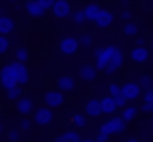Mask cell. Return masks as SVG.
Here are the masks:
<instances>
[{
    "label": "cell",
    "instance_id": "obj_1",
    "mask_svg": "<svg viewBox=\"0 0 153 142\" xmlns=\"http://www.w3.org/2000/svg\"><path fill=\"white\" fill-rule=\"evenodd\" d=\"M124 65V52L117 46H103L94 50V67L97 71H105L109 75H113L120 67Z\"/></svg>",
    "mask_w": 153,
    "mask_h": 142
},
{
    "label": "cell",
    "instance_id": "obj_2",
    "mask_svg": "<svg viewBox=\"0 0 153 142\" xmlns=\"http://www.w3.org/2000/svg\"><path fill=\"white\" fill-rule=\"evenodd\" d=\"M124 129H126V121H124L120 115H109V119H107L105 123L99 125V134L94 136V140L105 142V140L111 138V136H120V134H124Z\"/></svg>",
    "mask_w": 153,
    "mask_h": 142
},
{
    "label": "cell",
    "instance_id": "obj_3",
    "mask_svg": "<svg viewBox=\"0 0 153 142\" xmlns=\"http://www.w3.org/2000/svg\"><path fill=\"white\" fill-rule=\"evenodd\" d=\"M59 50H61L63 54H76V52L80 50V40H78L76 36H65V38H61V42H59Z\"/></svg>",
    "mask_w": 153,
    "mask_h": 142
},
{
    "label": "cell",
    "instance_id": "obj_4",
    "mask_svg": "<svg viewBox=\"0 0 153 142\" xmlns=\"http://www.w3.org/2000/svg\"><path fill=\"white\" fill-rule=\"evenodd\" d=\"M63 102H65V92L63 90H48L46 94H44V104H48L51 109H57V107H63Z\"/></svg>",
    "mask_w": 153,
    "mask_h": 142
},
{
    "label": "cell",
    "instance_id": "obj_5",
    "mask_svg": "<svg viewBox=\"0 0 153 142\" xmlns=\"http://www.w3.org/2000/svg\"><path fill=\"white\" fill-rule=\"evenodd\" d=\"M122 92L126 94L128 102H134V100H138V98H140L143 88H140V84H138V82H126V84L122 86Z\"/></svg>",
    "mask_w": 153,
    "mask_h": 142
},
{
    "label": "cell",
    "instance_id": "obj_6",
    "mask_svg": "<svg viewBox=\"0 0 153 142\" xmlns=\"http://www.w3.org/2000/svg\"><path fill=\"white\" fill-rule=\"evenodd\" d=\"M51 11H53V15L57 19H67L71 15V4H69V0H55Z\"/></svg>",
    "mask_w": 153,
    "mask_h": 142
},
{
    "label": "cell",
    "instance_id": "obj_7",
    "mask_svg": "<svg viewBox=\"0 0 153 142\" xmlns=\"http://www.w3.org/2000/svg\"><path fill=\"white\" fill-rule=\"evenodd\" d=\"M0 84H2V88H4V90H9V88L17 86V77H15V71H13L11 63H9V65H4V67H2V71H0Z\"/></svg>",
    "mask_w": 153,
    "mask_h": 142
},
{
    "label": "cell",
    "instance_id": "obj_8",
    "mask_svg": "<svg viewBox=\"0 0 153 142\" xmlns=\"http://www.w3.org/2000/svg\"><path fill=\"white\" fill-rule=\"evenodd\" d=\"M34 121H36L38 125H48V123L53 121V111H51V107H48V104L38 107V109L34 111Z\"/></svg>",
    "mask_w": 153,
    "mask_h": 142
},
{
    "label": "cell",
    "instance_id": "obj_9",
    "mask_svg": "<svg viewBox=\"0 0 153 142\" xmlns=\"http://www.w3.org/2000/svg\"><path fill=\"white\" fill-rule=\"evenodd\" d=\"M99 29H107L111 23H113V13L111 11H107V9H101L99 11V15L94 17V21H92Z\"/></svg>",
    "mask_w": 153,
    "mask_h": 142
},
{
    "label": "cell",
    "instance_id": "obj_10",
    "mask_svg": "<svg viewBox=\"0 0 153 142\" xmlns=\"http://www.w3.org/2000/svg\"><path fill=\"white\" fill-rule=\"evenodd\" d=\"M11 67H13V71H15L17 84H19V86L27 84V79H30V71H27L25 63H21V61H15V63H11Z\"/></svg>",
    "mask_w": 153,
    "mask_h": 142
},
{
    "label": "cell",
    "instance_id": "obj_11",
    "mask_svg": "<svg viewBox=\"0 0 153 142\" xmlns=\"http://www.w3.org/2000/svg\"><path fill=\"white\" fill-rule=\"evenodd\" d=\"M130 59H132L134 63H138V65L147 63V59H149V48H147L145 44H136V46L130 50Z\"/></svg>",
    "mask_w": 153,
    "mask_h": 142
},
{
    "label": "cell",
    "instance_id": "obj_12",
    "mask_svg": "<svg viewBox=\"0 0 153 142\" xmlns=\"http://www.w3.org/2000/svg\"><path fill=\"white\" fill-rule=\"evenodd\" d=\"M117 109L120 107H117V102H115V98L111 94H107V96L101 98V111H103V115H115Z\"/></svg>",
    "mask_w": 153,
    "mask_h": 142
},
{
    "label": "cell",
    "instance_id": "obj_13",
    "mask_svg": "<svg viewBox=\"0 0 153 142\" xmlns=\"http://www.w3.org/2000/svg\"><path fill=\"white\" fill-rule=\"evenodd\" d=\"M25 11L30 17H42L46 13V9L38 2V0H27V4H25Z\"/></svg>",
    "mask_w": 153,
    "mask_h": 142
},
{
    "label": "cell",
    "instance_id": "obj_14",
    "mask_svg": "<svg viewBox=\"0 0 153 142\" xmlns=\"http://www.w3.org/2000/svg\"><path fill=\"white\" fill-rule=\"evenodd\" d=\"M17 111H19L21 115L32 113V111H34V100L27 98V96H19V98H17Z\"/></svg>",
    "mask_w": 153,
    "mask_h": 142
},
{
    "label": "cell",
    "instance_id": "obj_15",
    "mask_svg": "<svg viewBox=\"0 0 153 142\" xmlns=\"http://www.w3.org/2000/svg\"><path fill=\"white\" fill-rule=\"evenodd\" d=\"M86 115H88V117H99V115H103V111H101V98H90V100L86 102Z\"/></svg>",
    "mask_w": 153,
    "mask_h": 142
},
{
    "label": "cell",
    "instance_id": "obj_16",
    "mask_svg": "<svg viewBox=\"0 0 153 142\" xmlns=\"http://www.w3.org/2000/svg\"><path fill=\"white\" fill-rule=\"evenodd\" d=\"M136 115H138V109H136L134 104H126V107H122V113H120V117H122L126 123L134 121V119H136Z\"/></svg>",
    "mask_w": 153,
    "mask_h": 142
},
{
    "label": "cell",
    "instance_id": "obj_17",
    "mask_svg": "<svg viewBox=\"0 0 153 142\" xmlns=\"http://www.w3.org/2000/svg\"><path fill=\"white\" fill-rule=\"evenodd\" d=\"M57 88L63 90V92H71V90L76 88V82H74V77H69V75H61V77L57 79Z\"/></svg>",
    "mask_w": 153,
    "mask_h": 142
},
{
    "label": "cell",
    "instance_id": "obj_18",
    "mask_svg": "<svg viewBox=\"0 0 153 142\" xmlns=\"http://www.w3.org/2000/svg\"><path fill=\"white\" fill-rule=\"evenodd\" d=\"M80 77H82L84 82H92V79L97 77V67H94V65H82V67H80Z\"/></svg>",
    "mask_w": 153,
    "mask_h": 142
},
{
    "label": "cell",
    "instance_id": "obj_19",
    "mask_svg": "<svg viewBox=\"0 0 153 142\" xmlns=\"http://www.w3.org/2000/svg\"><path fill=\"white\" fill-rule=\"evenodd\" d=\"M13 29H15V23H13V19H11V17H7V15H0V34L9 36Z\"/></svg>",
    "mask_w": 153,
    "mask_h": 142
},
{
    "label": "cell",
    "instance_id": "obj_20",
    "mask_svg": "<svg viewBox=\"0 0 153 142\" xmlns=\"http://www.w3.org/2000/svg\"><path fill=\"white\" fill-rule=\"evenodd\" d=\"M82 11H84V15H86V21H94V17L99 15L101 7H99L97 2H88V4H86V7H84Z\"/></svg>",
    "mask_w": 153,
    "mask_h": 142
},
{
    "label": "cell",
    "instance_id": "obj_21",
    "mask_svg": "<svg viewBox=\"0 0 153 142\" xmlns=\"http://www.w3.org/2000/svg\"><path fill=\"white\" fill-rule=\"evenodd\" d=\"M82 138H84V136L78 134V132H74V129H71V132H65V134H61V136H57L59 142H67V140H69V142H78V140H82Z\"/></svg>",
    "mask_w": 153,
    "mask_h": 142
},
{
    "label": "cell",
    "instance_id": "obj_22",
    "mask_svg": "<svg viewBox=\"0 0 153 142\" xmlns=\"http://www.w3.org/2000/svg\"><path fill=\"white\" fill-rule=\"evenodd\" d=\"M21 94H23V90H21V86H19V84H17V86H13V88H9V90H7V96H9V98H11V100H17V98H19V96H21Z\"/></svg>",
    "mask_w": 153,
    "mask_h": 142
},
{
    "label": "cell",
    "instance_id": "obj_23",
    "mask_svg": "<svg viewBox=\"0 0 153 142\" xmlns=\"http://www.w3.org/2000/svg\"><path fill=\"white\" fill-rule=\"evenodd\" d=\"M69 17L74 19V23H76V25H82V23H86V15H84V11H74Z\"/></svg>",
    "mask_w": 153,
    "mask_h": 142
},
{
    "label": "cell",
    "instance_id": "obj_24",
    "mask_svg": "<svg viewBox=\"0 0 153 142\" xmlns=\"http://www.w3.org/2000/svg\"><path fill=\"white\" fill-rule=\"evenodd\" d=\"M124 34H126V36H136V34H138V27H136L132 21H126V25H124Z\"/></svg>",
    "mask_w": 153,
    "mask_h": 142
},
{
    "label": "cell",
    "instance_id": "obj_25",
    "mask_svg": "<svg viewBox=\"0 0 153 142\" xmlns=\"http://www.w3.org/2000/svg\"><path fill=\"white\" fill-rule=\"evenodd\" d=\"M78 40H80V46H86V48H90V46H92V42H94V38H92L90 34H82Z\"/></svg>",
    "mask_w": 153,
    "mask_h": 142
},
{
    "label": "cell",
    "instance_id": "obj_26",
    "mask_svg": "<svg viewBox=\"0 0 153 142\" xmlns=\"http://www.w3.org/2000/svg\"><path fill=\"white\" fill-rule=\"evenodd\" d=\"M15 57H17V61L25 63V61L30 59V52H27V48H17V50H15Z\"/></svg>",
    "mask_w": 153,
    "mask_h": 142
},
{
    "label": "cell",
    "instance_id": "obj_27",
    "mask_svg": "<svg viewBox=\"0 0 153 142\" xmlns=\"http://www.w3.org/2000/svg\"><path fill=\"white\" fill-rule=\"evenodd\" d=\"M71 121H74L76 127H86V115H80V113H78V115L71 117Z\"/></svg>",
    "mask_w": 153,
    "mask_h": 142
},
{
    "label": "cell",
    "instance_id": "obj_28",
    "mask_svg": "<svg viewBox=\"0 0 153 142\" xmlns=\"http://www.w3.org/2000/svg\"><path fill=\"white\" fill-rule=\"evenodd\" d=\"M9 46H11V42H9V38H7L4 34H0V54H4V52L9 50Z\"/></svg>",
    "mask_w": 153,
    "mask_h": 142
},
{
    "label": "cell",
    "instance_id": "obj_29",
    "mask_svg": "<svg viewBox=\"0 0 153 142\" xmlns=\"http://www.w3.org/2000/svg\"><path fill=\"white\" fill-rule=\"evenodd\" d=\"M138 84H140L143 90H147V88L153 86V77H151V75H140V82H138Z\"/></svg>",
    "mask_w": 153,
    "mask_h": 142
},
{
    "label": "cell",
    "instance_id": "obj_30",
    "mask_svg": "<svg viewBox=\"0 0 153 142\" xmlns=\"http://www.w3.org/2000/svg\"><path fill=\"white\" fill-rule=\"evenodd\" d=\"M109 94L115 98L117 94H122V86H120L117 82H111V84H109Z\"/></svg>",
    "mask_w": 153,
    "mask_h": 142
},
{
    "label": "cell",
    "instance_id": "obj_31",
    "mask_svg": "<svg viewBox=\"0 0 153 142\" xmlns=\"http://www.w3.org/2000/svg\"><path fill=\"white\" fill-rule=\"evenodd\" d=\"M138 111H143V113H153V102H151V100H145Z\"/></svg>",
    "mask_w": 153,
    "mask_h": 142
},
{
    "label": "cell",
    "instance_id": "obj_32",
    "mask_svg": "<svg viewBox=\"0 0 153 142\" xmlns=\"http://www.w3.org/2000/svg\"><path fill=\"white\" fill-rule=\"evenodd\" d=\"M7 138H9V140H19V138H21V129H11V132L7 134Z\"/></svg>",
    "mask_w": 153,
    "mask_h": 142
},
{
    "label": "cell",
    "instance_id": "obj_33",
    "mask_svg": "<svg viewBox=\"0 0 153 142\" xmlns=\"http://www.w3.org/2000/svg\"><path fill=\"white\" fill-rule=\"evenodd\" d=\"M32 127V121H27V119H21V123H19V129L21 132H27Z\"/></svg>",
    "mask_w": 153,
    "mask_h": 142
},
{
    "label": "cell",
    "instance_id": "obj_34",
    "mask_svg": "<svg viewBox=\"0 0 153 142\" xmlns=\"http://www.w3.org/2000/svg\"><path fill=\"white\" fill-rule=\"evenodd\" d=\"M143 100H151V102H153V86L145 90V94H143Z\"/></svg>",
    "mask_w": 153,
    "mask_h": 142
},
{
    "label": "cell",
    "instance_id": "obj_35",
    "mask_svg": "<svg viewBox=\"0 0 153 142\" xmlns=\"http://www.w3.org/2000/svg\"><path fill=\"white\" fill-rule=\"evenodd\" d=\"M38 2H40V4H42L46 11H51V7L55 4V0H38Z\"/></svg>",
    "mask_w": 153,
    "mask_h": 142
},
{
    "label": "cell",
    "instance_id": "obj_36",
    "mask_svg": "<svg viewBox=\"0 0 153 142\" xmlns=\"http://www.w3.org/2000/svg\"><path fill=\"white\" fill-rule=\"evenodd\" d=\"M120 17H122V21H130V19H132V13H130V11H126V9H124V11H122V15H120Z\"/></svg>",
    "mask_w": 153,
    "mask_h": 142
},
{
    "label": "cell",
    "instance_id": "obj_37",
    "mask_svg": "<svg viewBox=\"0 0 153 142\" xmlns=\"http://www.w3.org/2000/svg\"><path fill=\"white\" fill-rule=\"evenodd\" d=\"M126 140H128V142H136V140H140V138H138V136H134V134H132V136H126Z\"/></svg>",
    "mask_w": 153,
    "mask_h": 142
},
{
    "label": "cell",
    "instance_id": "obj_38",
    "mask_svg": "<svg viewBox=\"0 0 153 142\" xmlns=\"http://www.w3.org/2000/svg\"><path fill=\"white\" fill-rule=\"evenodd\" d=\"M2 132H4V125H2V123H0V134H2Z\"/></svg>",
    "mask_w": 153,
    "mask_h": 142
},
{
    "label": "cell",
    "instance_id": "obj_39",
    "mask_svg": "<svg viewBox=\"0 0 153 142\" xmlns=\"http://www.w3.org/2000/svg\"><path fill=\"white\" fill-rule=\"evenodd\" d=\"M9 2H17V0H9Z\"/></svg>",
    "mask_w": 153,
    "mask_h": 142
},
{
    "label": "cell",
    "instance_id": "obj_40",
    "mask_svg": "<svg viewBox=\"0 0 153 142\" xmlns=\"http://www.w3.org/2000/svg\"><path fill=\"white\" fill-rule=\"evenodd\" d=\"M151 125H153V119H151Z\"/></svg>",
    "mask_w": 153,
    "mask_h": 142
},
{
    "label": "cell",
    "instance_id": "obj_41",
    "mask_svg": "<svg viewBox=\"0 0 153 142\" xmlns=\"http://www.w3.org/2000/svg\"><path fill=\"white\" fill-rule=\"evenodd\" d=\"M151 48H153V44H151Z\"/></svg>",
    "mask_w": 153,
    "mask_h": 142
}]
</instances>
